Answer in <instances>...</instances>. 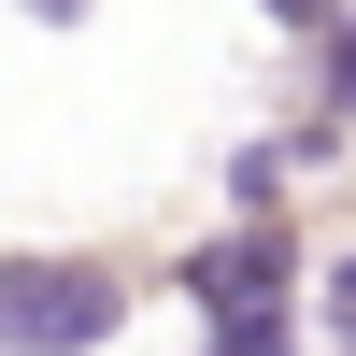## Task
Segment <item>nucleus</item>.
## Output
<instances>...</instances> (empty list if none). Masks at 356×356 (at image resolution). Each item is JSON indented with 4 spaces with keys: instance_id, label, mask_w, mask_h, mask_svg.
I'll return each instance as SVG.
<instances>
[{
    "instance_id": "f257e3e1",
    "label": "nucleus",
    "mask_w": 356,
    "mask_h": 356,
    "mask_svg": "<svg viewBox=\"0 0 356 356\" xmlns=\"http://www.w3.org/2000/svg\"><path fill=\"white\" fill-rule=\"evenodd\" d=\"M129 314V285L86 257H0V356H72Z\"/></svg>"
},
{
    "instance_id": "f03ea898",
    "label": "nucleus",
    "mask_w": 356,
    "mask_h": 356,
    "mask_svg": "<svg viewBox=\"0 0 356 356\" xmlns=\"http://www.w3.org/2000/svg\"><path fill=\"white\" fill-rule=\"evenodd\" d=\"M186 285H200L214 328H271V314H285V243H271V228H243V243H214Z\"/></svg>"
},
{
    "instance_id": "423d86ee",
    "label": "nucleus",
    "mask_w": 356,
    "mask_h": 356,
    "mask_svg": "<svg viewBox=\"0 0 356 356\" xmlns=\"http://www.w3.org/2000/svg\"><path fill=\"white\" fill-rule=\"evenodd\" d=\"M29 15H86V0H29Z\"/></svg>"
},
{
    "instance_id": "39448f33",
    "label": "nucleus",
    "mask_w": 356,
    "mask_h": 356,
    "mask_svg": "<svg viewBox=\"0 0 356 356\" xmlns=\"http://www.w3.org/2000/svg\"><path fill=\"white\" fill-rule=\"evenodd\" d=\"M271 15H300V29H314V15H328V0H271Z\"/></svg>"
},
{
    "instance_id": "7ed1b4c3",
    "label": "nucleus",
    "mask_w": 356,
    "mask_h": 356,
    "mask_svg": "<svg viewBox=\"0 0 356 356\" xmlns=\"http://www.w3.org/2000/svg\"><path fill=\"white\" fill-rule=\"evenodd\" d=\"M214 356H300V342H285V314H271V328H214Z\"/></svg>"
},
{
    "instance_id": "20e7f679",
    "label": "nucleus",
    "mask_w": 356,
    "mask_h": 356,
    "mask_svg": "<svg viewBox=\"0 0 356 356\" xmlns=\"http://www.w3.org/2000/svg\"><path fill=\"white\" fill-rule=\"evenodd\" d=\"M328 100L356 114V29H342V43H328Z\"/></svg>"
}]
</instances>
